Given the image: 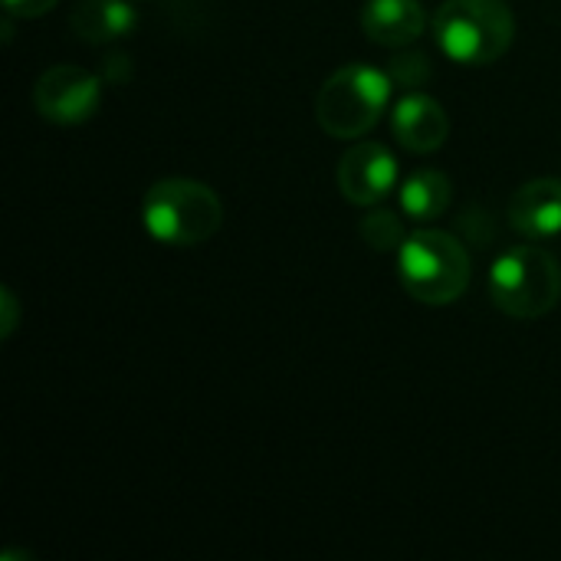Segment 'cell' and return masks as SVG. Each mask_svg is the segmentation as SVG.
<instances>
[{
  "label": "cell",
  "instance_id": "8fae6325",
  "mask_svg": "<svg viewBox=\"0 0 561 561\" xmlns=\"http://www.w3.org/2000/svg\"><path fill=\"white\" fill-rule=\"evenodd\" d=\"M138 16L128 0H79L69 13V30L82 43H115L135 30Z\"/></svg>",
  "mask_w": 561,
  "mask_h": 561
},
{
  "label": "cell",
  "instance_id": "30bf717a",
  "mask_svg": "<svg viewBox=\"0 0 561 561\" xmlns=\"http://www.w3.org/2000/svg\"><path fill=\"white\" fill-rule=\"evenodd\" d=\"M427 26L421 0H368L362 10V30L371 43L398 49L411 46Z\"/></svg>",
  "mask_w": 561,
  "mask_h": 561
},
{
  "label": "cell",
  "instance_id": "4fadbf2b",
  "mask_svg": "<svg viewBox=\"0 0 561 561\" xmlns=\"http://www.w3.org/2000/svg\"><path fill=\"white\" fill-rule=\"evenodd\" d=\"M362 237H365L368 247L385 250V253L388 250H401L404 240H408L404 224H401V217L394 210H375V214H368L362 220Z\"/></svg>",
  "mask_w": 561,
  "mask_h": 561
},
{
  "label": "cell",
  "instance_id": "52a82bcc",
  "mask_svg": "<svg viewBox=\"0 0 561 561\" xmlns=\"http://www.w3.org/2000/svg\"><path fill=\"white\" fill-rule=\"evenodd\" d=\"M398 184V158L381 141H355L339 161V191L355 207H378Z\"/></svg>",
  "mask_w": 561,
  "mask_h": 561
},
{
  "label": "cell",
  "instance_id": "7c38bea8",
  "mask_svg": "<svg viewBox=\"0 0 561 561\" xmlns=\"http://www.w3.org/2000/svg\"><path fill=\"white\" fill-rule=\"evenodd\" d=\"M454 197V181L437 168H421L401 184V210L411 220H437Z\"/></svg>",
  "mask_w": 561,
  "mask_h": 561
},
{
  "label": "cell",
  "instance_id": "5b68a950",
  "mask_svg": "<svg viewBox=\"0 0 561 561\" xmlns=\"http://www.w3.org/2000/svg\"><path fill=\"white\" fill-rule=\"evenodd\" d=\"M490 299L510 319H542L561 302V263L542 247L523 243L496 256Z\"/></svg>",
  "mask_w": 561,
  "mask_h": 561
},
{
  "label": "cell",
  "instance_id": "3957f363",
  "mask_svg": "<svg viewBox=\"0 0 561 561\" xmlns=\"http://www.w3.org/2000/svg\"><path fill=\"white\" fill-rule=\"evenodd\" d=\"M398 279L424 306H450L470 286V253L447 230H414L398 250Z\"/></svg>",
  "mask_w": 561,
  "mask_h": 561
},
{
  "label": "cell",
  "instance_id": "e0dca14e",
  "mask_svg": "<svg viewBox=\"0 0 561 561\" xmlns=\"http://www.w3.org/2000/svg\"><path fill=\"white\" fill-rule=\"evenodd\" d=\"M105 79H108L112 85L128 82V79H131V59H128L125 53H112V56L105 59Z\"/></svg>",
  "mask_w": 561,
  "mask_h": 561
},
{
  "label": "cell",
  "instance_id": "9a60e30c",
  "mask_svg": "<svg viewBox=\"0 0 561 561\" xmlns=\"http://www.w3.org/2000/svg\"><path fill=\"white\" fill-rule=\"evenodd\" d=\"M20 325V302L16 296L3 286L0 289V339H10Z\"/></svg>",
  "mask_w": 561,
  "mask_h": 561
},
{
  "label": "cell",
  "instance_id": "7a4b0ae2",
  "mask_svg": "<svg viewBox=\"0 0 561 561\" xmlns=\"http://www.w3.org/2000/svg\"><path fill=\"white\" fill-rule=\"evenodd\" d=\"M145 230L164 247H201L224 227V204L214 187L191 178H164L141 204Z\"/></svg>",
  "mask_w": 561,
  "mask_h": 561
},
{
  "label": "cell",
  "instance_id": "277c9868",
  "mask_svg": "<svg viewBox=\"0 0 561 561\" xmlns=\"http://www.w3.org/2000/svg\"><path fill=\"white\" fill-rule=\"evenodd\" d=\"M388 102H391V76L375 66L352 62L335 69L322 82L316 95V122L322 125L325 135L355 141L378 125Z\"/></svg>",
  "mask_w": 561,
  "mask_h": 561
},
{
  "label": "cell",
  "instance_id": "6da1fadb",
  "mask_svg": "<svg viewBox=\"0 0 561 561\" xmlns=\"http://www.w3.org/2000/svg\"><path fill=\"white\" fill-rule=\"evenodd\" d=\"M434 39L457 66H490L510 53L516 16L506 0H447L434 16Z\"/></svg>",
  "mask_w": 561,
  "mask_h": 561
},
{
  "label": "cell",
  "instance_id": "5bb4252c",
  "mask_svg": "<svg viewBox=\"0 0 561 561\" xmlns=\"http://www.w3.org/2000/svg\"><path fill=\"white\" fill-rule=\"evenodd\" d=\"M388 76L394 85H401L408 92H421L431 82V59L424 53H401V56H394Z\"/></svg>",
  "mask_w": 561,
  "mask_h": 561
},
{
  "label": "cell",
  "instance_id": "2e32d148",
  "mask_svg": "<svg viewBox=\"0 0 561 561\" xmlns=\"http://www.w3.org/2000/svg\"><path fill=\"white\" fill-rule=\"evenodd\" d=\"M56 3H59V0H3L7 16H23V20H33V16L49 13Z\"/></svg>",
  "mask_w": 561,
  "mask_h": 561
},
{
  "label": "cell",
  "instance_id": "ba28073f",
  "mask_svg": "<svg viewBox=\"0 0 561 561\" xmlns=\"http://www.w3.org/2000/svg\"><path fill=\"white\" fill-rule=\"evenodd\" d=\"M391 128H394V138L404 151L434 154L444 148L447 135H450V118L437 99H431L424 92H408L394 105Z\"/></svg>",
  "mask_w": 561,
  "mask_h": 561
},
{
  "label": "cell",
  "instance_id": "9c48e42d",
  "mask_svg": "<svg viewBox=\"0 0 561 561\" xmlns=\"http://www.w3.org/2000/svg\"><path fill=\"white\" fill-rule=\"evenodd\" d=\"M510 227L529 240L561 233V178H536L510 197Z\"/></svg>",
  "mask_w": 561,
  "mask_h": 561
},
{
  "label": "cell",
  "instance_id": "8992f818",
  "mask_svg": "<svg viewBox=\"0 0 561 561\" xmlns=\"http://www.w3.org/2000/svg\"><path fill=\"white\" fill-rule=\"evenodd\" d=\"M33 102H36V112L53 125H82L95 115L102 102V82L95 72L82 66L59 62V66H49L36 79Z\"/></svg>",
  "mask_w": 561,
  "mask_h": 561
}]
</instances>
